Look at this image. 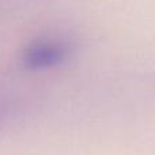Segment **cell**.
Masks as SVG:
<instances>
[{
    "label": "cell",
    "instance_id": "cell-1",
    "mask_svg": "<svg viewBox=\"0 0 155 155\" xmlns=\"http://www.w3.org/2000/svg\"><path fill=\"white\" fill-rule=\"evenodd\" d=\"M68 57V48L60 41L38 40L26 46L22 54L25 68L42 71L63 64Z\"/></svg>",
    "mask_w": 155,
    "mask_h": 155
},
{
    "label": "cell",
    "instance_id": "cell-2",
    "mask_svg": "<svg viewBox=\"0 0 155 155\" xmlns=\"http://www.w3.org/2000/svg\"><path fill=\"white\" fill-rule=\"evenodd\" d=\"M4 114V105L0 102V118H2V116Z\"/></svg>",
    "mask_w": 155,
    "mask_h": 155
}]
</instances>
